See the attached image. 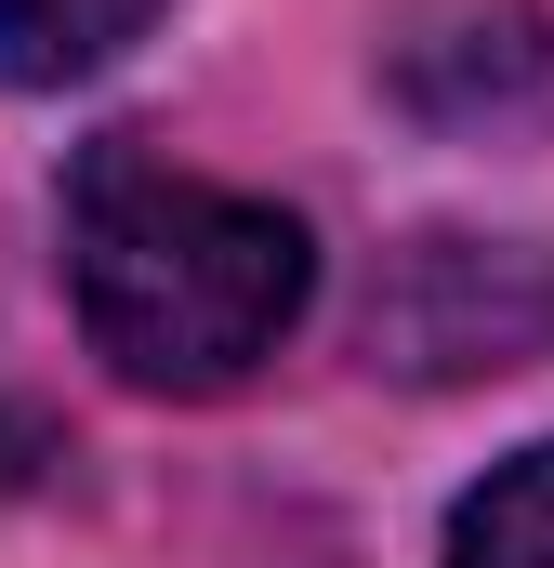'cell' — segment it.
<instances>
[{
    "mask_svg": "<svg viewBox=\"0 0 554 568\" xmlns=\"http://www.w3.org/2000/svg\"><path fill=\"white\" fill-rule=\"evenodd\" d=\"M542 67H554V40H542V13H515V0H449V13H422L397 40V93L422 120H489V106L542 93Z\"/></svg>",
    "mask_w": 554,
    "mask_h": 568,
    "instance_id": "obj_3",
    "label": "cell"
},
{
    "mask_svg": "<svg viewBox=\"0 0 554 568\" xmlns=\"http://www.w3.org/2000/svg\"><path fill=\"white\" fill-rule=\"evenodd\" d=\"M449 568H554V436L515 449L489 489H462L449 516Z\"/></svg>",
    "mask_w": 554,
    "mask_h": 568,
    "instance_id": "obj_5",
    "label": "cell"
},
{
    "mask_svg": "<svg viewBox=\"0 0 554 568\" xmlns=\"http://www.w3.org/2000/svg\"><path fill=\"white\" fill-rule=\"evenodd\" d=\"M529 357H554V265L529 239L435 225L410 252H383V278H370V371L475 384V371H529Z\"/></svg>",
    "mask_w": 554,
    "mask_h": 568,
    "instance_id": "obj_2",
    "label": "cell"
},
{
    "mask_svg": "<svg viewBox=\"0 0 554 568\" xmlns=\"http://www.w3.org/2000/svg\"><path fill=\"white\" fill-rule=\"evenodd\" d=\"M66 291H80V331L120 384L225 397L304 317L317 239L277 199L198 185L158 145L120 133V145H80V172H66Z\"/></svg>",
    "mask_w": 554,
    "mask_h": 568,
    "instance_id": "obj_1",
    "label": "cell"
},
{
    "mask_svg": "<svg viewBox=\"0 0 554 568\" xmlns=\"http://www.w3.org/2000/svg\"><path fill=\"white\" fill-rule=\"evenodd\" d=\"M145 27H158V0H0V80H27V93L106 80Z\"/></svg>",
    "mask_w": 554,
    "mask_h": 568,
    "instance_id": "obj_4",
    "label": "cell"
}]
</instances>
